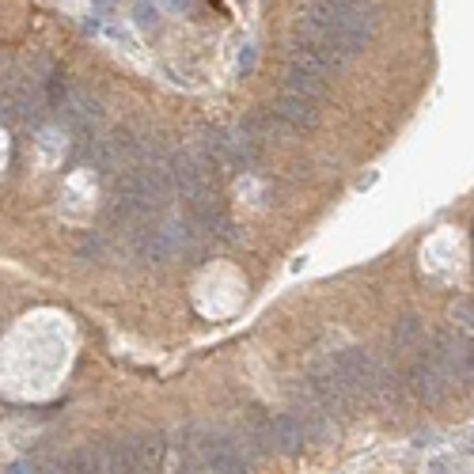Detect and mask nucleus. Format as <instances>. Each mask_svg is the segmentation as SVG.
<instances>
[{
	"label": "nucleus",
	"mask_w": 474,
	"mask_h": 474,
	"mask_svg": "<svg viewBox=\"0 0 474 474\" xmlns=\"http://www.w3.org/2000/svg\"><path fill=\"white\" fill-rule=\"evenodd\" d=\"M190 436L201 455V466H209L213 474H247V455L236 448V440H228L224 433H209V429H194Z\"/></svg>",
	"instance_id": "f257e3e1"
},
{
	"label": "nucleus",
	"mask_w": 474,
	"mask_h": 474,
	"mask_svg": "<svg viewBox=\"0 0 474 474\" xmlns=\"http://www.w3.org/2000/svg\"><path fill=\"white\" fill-rule=\"evenodd\" d=\"M57 110H61V118L72 125L76 133H87L95 122L103 118V107L99 99H95L92 92H84V87H72V92L61 95V103H57Z\"/></svg>",
	"instance_id": "f03ea898"
},
{
	"label": "nucleus",
	"mask_w": 474,
	"mask_h": 474,
	"mask_svg": "<svg viewBox=\"0 0 474 474\" xmlns=\"http://www.w3.org/2000/svg\"><path fill=\"white\" fill-rule=\"evenodd\" d=\"M410 383H413V391H418L425 402H440L444 395L451 391V380H448V372H444L440 364H436L429 353H421L418 360H413V368H410Z\"/></svg>",
	"instance_id": "7ed1b4c3"
},
{
	"label": "nucleus",
	"mask_w": 474,
	"mask_h": 474,
	"mask_svg": "<svg viewBox=\"0 0 474 474\" xmlns=\"http://www.w3.org/2000/svg\"><path fill=\"white\" fill-rule=\"evenodd\" d=\"M274 118L292 130H311L319 122V99H307V95H296V92H285L281 103L274 107Z\"/></svg>",
	"instance_id": "20e7f679"
},
{
	"label": "nucleus",
	"mask_w": 474,
	"mask_h": 474,
	"mask_svg": "<svg viewBox=\"0 0 474 474\" xmlns=\"http://www.w3.org/2000/svg\"><path fill=\"white\" fill-rule=\"evenodd\" d=\"M307 421L300 413H281V418L269 421V440H274V451H285V455H296L307 444Z\"/></svg>",
	"instance_id": "39448f33"
},
{
	"label": "nucleus",
	"mask_w": 474,
	"mask_h": 474,
	"mask_svg": "<svg viewBox=\"0 0 474 474\" xmlns=\"http://www.w3.org/2000/svg\"><path fill=\"white\" fill-rule=\"evenodd\" d=\"M391 345H395V353H413L421 345V322L413 319V315H406L402 322H395V330H391Z\"/></svg>",
	"instance_id": "423d86ee"
},
{
	"label": "nucleus",
	"mask_w": 474,
	"mask_h": 474,
	"mask_svg": "<svg viewBox=\"0 0 474 474\" xmlns=\"http://www.w3.org/2000/svg\"><path fill=\"white\" fill-rule=\"evenodd\" d=\"M133 19H137V27H145V31H156V27H160V12L152 8V0H137V4H133Z\"/></svg>",
	"instance_id": "0eeeda50"
},
{
	"label": "nucleus",
	"mask_w": 474,
	"mask_h": 474,
	"mask_svg": "<svg viewBox=\"0 0 474 474\" xmlns=\"http://www.w3.org/2000/svg\"><path fill=\"white\" fill-rule=\"evenodd\" d=\"M8 474H39V466L31 459H16V463H8Z\"/></svg>",
	"instance_id": "6e6552de"
},
{
	"label": "nucleus",
	"mask_w": 474,
	"mask_h": 474,
	"mask_svg": "<svg viewBox=\"0 0 474 474\" xmlns=\"http://www.w3.org/2000/svg\"><path fill=\"white\" fill-rule=\"evenodd\" d=\"M433 474H459L455 466H451V459H433V466H429Z\"/></svg>",
	"instance_id": "1a4fd4ad"
},
{
	"label": "nucleus",
	"mask_w": 474,
	"mask_h": 474,
	"mask_svg": "<svg viewBox=\"0 0 474 474\" xmlns=\"http://www.w3.org/2000/svg\"><path fill=\"white\" fill-rule=\"evenodd\" d=\"M251 65H254V46H247V54H243V57H239V69H243V72H247V69H251Z\"/></svg>",
	"instance_id": "9d476101"
},
{
	"label": "nucleus",
	"mask_w": 474,
	"mask_h": 474,
	"mask_svg": "<svg viewBox=\"0 0 474 474\" xmlns=\"http://www.w3.org/2000/svg\"><path fill=\"white\" fill-rule=\"evenodd\" d=\"M463 451H471V455H474V433H466V440H463Z\"/></svg>",
	"instance_id": "9b49d317"
},
{
	"label": "nucleus",
	"mask_w": 474,
	"mask_h": 474,
	"mask_svg": "<svg viewBox=\"0 0 474 474\" xmlns=\"http://www.w3.org/2000/svg\"><path fill=\"white\" fill-rule=\"evenodd\" d=\"M171 4H186V0H171Z\"/></svg>",
	"instance_id": "f8f14e48"
},
{
	"label": "nucleus",
	"mask_w": 474,
	"mask_h": 474,
	"mask_svg": "<svg viewBox=\"0 0 474 474\" xmlns=\"http://www.w3.org/2000/svg\"><path fill=\"white\" fill-rule=\"evenodd\" d=\"M99 4H110V0H99Z\"/></svg>",
	"instance_id": "ddd939ff"
}]
</instances>
